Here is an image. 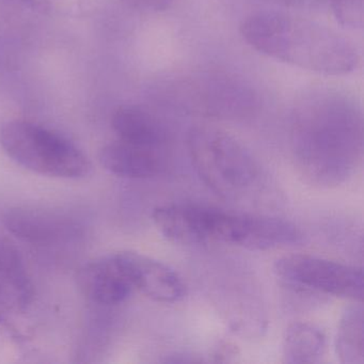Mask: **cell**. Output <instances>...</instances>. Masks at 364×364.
<instances>
[{
    "mask_svg": "<svg viewBox=\"0 0 364 364\" xmlns=\"http://www.w3.org/2000/svg\"><path fill=\"white\" fill-rule=\"evenodd\" d=\"M291 146L302 176L333 187L355 174L363 156V114L353 95L315 88L298 99L291 114Z\"/></svg>",
    "mask_w": 364,
    "mask_h": 364,
    "instance_id": "obj_1",
    "label": "cell"
},
{
    "mask_svg": "<svg viewBox=\"0 0 364 364\" xmlns=\"http://www.w3.org/2000/svg\"><path fill=\"white\" fill-rule=\"evenodd\" d=\"M245 41L281 63L328 76L347 75L357 69V48L333 29L284 12L251 14L242 22Z\"/></svg>",
    "mask_w": 364,
    "mask_h": 364,
    "instance_id": "obj_2",
    "label": "cell"
},
{
    "mask_svg": "<svg viewBox=\"0 0 364 364\" xmlns=\"http://www.w3.org/2000/svg\"><path fill=\"white\" fill-rule=\"evenodd\" d=\"M193 167L204 184L225 199H240L259 180L251 153L227 132L208 125L193 127L187 136Z\"/></svg>",
    "mask_w": 364,
    "mask_h": 364,
    "instance_id": "obj_3",
    "label": "cell"
},
{
    "mask_svg": "<svg viewBox=\"0 0 364 364\" xmlns=\"http://www.w3.org/2000/svg\"><path fill=\"white\" fill-rule=\"evenodd\" d=\"M0 146L18 165L41 176L77 180L92 170L88 157L71 140L28 121L6 123L0 129Z\"/></svg>",
    "mask_w": 364,
    "mask_h": 364,
    "instance_id": "obj_4",
    "label": "cell"
},
{
    "mask_svg": "<svg viewBox=\"0 0 364 364\" xmlns=\"http://www.w3.org/2000/svg\"><path fill=\"white\" fill-rule=\"evenodd\" d=\"M206 242L234 245L251 250H268L304 244L301 230L283 219L206 208L204 216Z\"/></svg>",
    "mask_w": 364,
    "mask_h": 364,
    "instance_id": "obj_5",
    "label": "cell"
},
{
    "mask_svg": "<svg viewBox=\"0 0 364 364\" xmlns=\"http://www.w3.org/2000/svg\"><path fill=\"white\" fill-rule=\"evenodd\" d=\"M277 277L308 291L362 302L363 272L355 266L306 255H291L274 263Z\"/></svg>",
    "mask_w": 364,
    "mask_h": 364,
    "instance_id": "obj_6",
    "label": "cell"
},
{
    "mask_svg": "<svg viewBox=\"0 0 364 364\" xmlns=\"http://www.w3.org/2000/svg\"><path fill=\"white\" fill-rule=\"evenodd\" d=\"M134 289L159 302L173 304L186 295V285L178 272L141 253L123 251L114 255Z\"/></svg>",
    "mask_w": 364,
    "mask_h": 364,
    "instance_id": "obj_7",
    "label": "cell"
},
{
    "mask_svg": "<svg viewBox=\"0 0 364 364\" xmlns=\"http://www.w3.org/2000/svg\"><path fill=\"white\" fill-rule=\"evenodd\" d=\"M10 233L33 245L57 244L77 234V225L67 215L37 206H16L4 215Z\"/></svg>",
    "mask_w": 364,
    "mask_h": 364,
    "instance_id": "obj_8",
    "label": "cell"
},
{
    "mask_svg": "<svg viewBox=\"0 0 364 364\" xmlns=\"http://www.w3.org/2000/svg\"><path fill=\"white\" fill-rule=\"evenodd\" d=\"M76 282L84 296L103 306L121 304L134 291L114 255L85 264L78 270Z\"/></svg>",
    "mask_w": 364,
    "mask_h": 364,
    "instance_id": "obj_9",
    "label": "cell"
},
{
    "mask_svg": "<svg viewBox=\"0 0 364 364\" xmlns=\"http://www.w3.org/2000/svg\"><path fill=\"white\" fill-rule=\"evenodd\" d=\"M161 148L137 146L127 142H112L99 152V161L104 169L114 176L129 178H148L164 169Z\"/></svg>",
    "mask_w": 364,
    "mask_h": 364,
    "instance_id": "obj_10",
    "label": "cell"
},
{
    "mask_svg": "<svg viewBox=\"0 0 364 364\" xmlns=\"http://www.w3.org/2000/svg\"><path fill=\"white\" fill-rule=\"evenodd\" d=\"M35 289L20 250L0 238V308L23 312L33 304Z\"/></svg>",
    "mask_w": 364,
    "mask_h": 364,
    "instance_id": "obj_11",
    "label": "cell"
},
{
    "mask_svg": "<svg viewBox=\"0 0 364 364\" xmlns=\"http://www.w3.org/2000/svg\"><path fill=\"white\" fill-rule=\"evenodd\" d=\"M112 124L121 141L151 148H161L165 144L166 131L159 119L138 106L118 108Z\"/></svg>",
    "mask_w": 364,
    "mask_h": 364,
    "instance_id": "obj_12",
    "label": "cell"
},
{
    "mask_svg": "<svg viewBox=\"0 0 364 364\" xmlns=\"http://www.w3.org/2000/svg\"><path fill=\"white\" fill-rule=\"evenodd\" d=\"M325 349V333L313 323H295L285 332L283 357L287 363H315L323 357Z\"/></svg>",
    "mask_w": 364,
    "mask_h": 364,
    "instance_id": "obj_13",
    "label": "cell"
},
{
    "mask_svg": "<svg viewBox=\"0 0 364 364\" xmlns=\"http://www.w3.org/2000/svg\"><path fill=\"white\" fill-rule=\"evenodd\" d=\"M336 353L345 364H363L364 311L361 302L346 309L338 323Z\"/></svg>",
    "mask_w": 364,
    "mask_h": 364,
    "instance_id": "obj_14",
    "label": "cell"
},
{
    "mask_svg": "<svg viewBox=\"0 0 364 364\" xmlns=\"http://www.w3.org/2000/svg\"><path fill=\"white\" fill-rule=\"evenodd\" d=\"M336 21L349 29H362L364 23L363 0H328Z\"/></svg>",
    "mask_w": 364,
    "mask_h": 364,
    "instance_id": "obj_15",
    "label": "cell"
},
{
    "mask_svg": "<svg viewBox=\"0 0 364 364\" xmlns=\"http://www.w3.org/2000/svg\"><path fill=\"white\" fill-rule=\"evenodd\" d=\"M129 7L148 14H159L169 9L174 0H123Z\"/></svg>",
    "mask_w": 364,
    "mask_h": 364,
    "instance_id": "obj_16",
    "label": "cell"
},
{
    "mask_svg": "<svg viewBox=\"0 0 364 364\" xmlns=\"http://www.w3.org/2000/svg\"><path fill=\"white\" fill-rule=\"evenodd\" d=\"M203 359L200 358L199 355H193V353H174L170 355L165 360V362H170V363H198L202 362Z\"/></svg>",
    "mask_w": 364,
    "mask_h": 364,
    "instance_id": "obj_17",
    "label": "cell"
},
{
    "mask_svg": "<svg viewBox=\"0 0 364 364\" xmlns=\"http://www.w3.org/2000/svg\"><path fill=\"white\" fill-rule=\"evenodd\" d=\"M234 355H236L234 347L230 346L229 344H225L217 348L213 357L216 358V361H223V358H225V361H229V357H234Z\"/></svg>",
    "mask_w": 364,
    "mask_h": 364,
    "instance_id": "obj_18",
    "label": "cell"
},
{
    "mask_svg": "<svg viewBox=\"0 0 364 364\" xmlns=\"http://www.w3.org/2000/svg\"><path fill=\"white\" fill-rule=\"evenodd\" d=\"M274 1L285 6H300L313 3L315 0H274Z\"/></svg>",
    "mask_w": 364,
    "mask_h": 364,
    "instance_id": "obj_19",
    "label": "cell"
}]
</instances>
